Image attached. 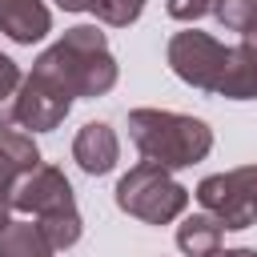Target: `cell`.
I'll use <instances>...</instances> for the list:
<instances>
[{"mask_svg": "<svg viewBox=\"0 0 257 257\" xmlns=\"http://www.w3.org/2000/svg\"><path fill=\"white\" fill-rule=\"evenodd\" d=\"M189 189L161 165L141 161L116 181V209L145 221V225H169L185 213Z\"/></svg>", "mask_w": 257, "mask_h": 257, "instance_id": "cell-3", "label": "cell"}, {"mask_svg": "<svg viewBox=\"0 0 257 257\" xmlns=\"http://www.w3.org/2000/svg\"><path fill=\"white\" fill-rule=\"evenodd\" d=\"M0 32L16 44H36L52 32V12L44 0H0Z\"/></svg>", "mask_w": 257, "mask_h": 257, "instance_id": "cell-9", "label": "cell"}, {"mask_svg": "<svg viewBox=\"0 0 257 257\" xmlns=\"http://www.w3.org/2000/svg\"><path fill=\"white\" fill-rule=\"evenodd\" d=\"M12 96H16V124L32 133H52L72 108V96L36 72H28Z\"/></svg>", "mask_w": 257, "mask_h": 257, "instance_id": "cell-7", "label": "cell"}, {"mask_svg": "<svg viewBox=\"0 0 257 257\" xmlns=\"http://www.w3.org/2000/svg\"><path fill=\"white\" fill-rule=\"evenodd\" d=\"M213 4H217V0H165V12H169L173 20H181V24H193V20L209 16Z\"/></svg>", "mask_w": 257, "mask_h": 257, "instance_id": "cell-16", "label": "cell"}, {"mask_svg": "<svg viewBox=\"0 0 257 257\" xmlns=\"http://www.w3.org/2000/svg\"><path fill=\"white\" fill-rule=\"evenodd\" d=\"M213 16L225 32H241L249 36L257 28V0H217L213 4Z\"/></svg>", "mask_w": 257, "mask_h": 257, "instance_id": "cell-14", "label": "cell"}, {"mask_svg": "<svg viewBox=\"0 0 257 257\" xmlns=\"http://www.w3.org/2000/svg\"><path fill=\"white\" fill-rule=\"evenodd\" d=\"M36 229L44 233V241L52 249H72L84 233V221L76 209H60V213H48V217H36Z\"/></svg>", "mask_w": 257, "mask_h": 257, "instance_id": "cell-13", "label": "cell"}, {"mask_svg": "<svg viewBox=\"0 0 257 257\" xmlns=\"http://www.w3.org/2000/svg\"><path fill=\"white\" fill-rule=\"evenodd\" d=\"M36 76L52 80L68 96H104L116 84V60L96 24L68 28L52 48H44L32 64Z\"/></svg>", "mask_w": 257, "mask_h": 257, "instance_id": "cell-1", "label": "cell"}, {"mask_svg": "<svg viewBox=\"0 0 257 257\" xmlns=\"http://www.w3.org/2000/svg\"><path fill=\"white\" fill-rule=\"evenodd\" d=\"M217 96H225V100H257V52L245 40L237 48H229L221 80H217Z\"/></svg>", "mask_w": 257, "mask_h": 257, "instance_id": "cell-10", "label": "cell"}, {"mask_svg": "<svg viewBox=\"0 0 257 257\" xmlns=\"http://www.w3.org/2000/svg\"><path fill=\"white\" fill-rule=\"evenodd\" d=\"M116 157H120V141H116V133L104 120H88L76 133V141H72V161L88 177H104L116 165Z\"/></svg>", "mask_w": 257, "mask_h": 257, "instance_id": "cell-8", "label": "cell"}, {"mask_svg": "<svg viewBox=\"0 0 257 257\" xmlns=\"http://www.w3.org/2000/svg\"><path fill=\"white\" fill-rule=\"evenodd\" d=\"M141 8H145V0H96L92 16L100 24H108V28H128L141 16Z\"/></svg>", "mask_w": 257, "mask_h": 257, "instance_id": "cell-15", "label": "cell"}, {"mask_svg": "<svg viewBox=\"0 0 257 257\" xmlns=\"http://www.w3.org/2000/svg\"><path fill=\"white\" fill-rule=\"evenodd\" d=\"M165 56H169V68L185 84H193L197 92H217V80H221V68H225L229 48L221 40H213L209 32L185 28V32H177L169 40Z\"/></svg>", "mask_w": 257, "mask_h": 257, "instance_id": "cell-5", "label": "cell"}, {"mask_svg": "<svg viewBox=\"0 0 257 257\" xmlns=\"http://www.w3.org/2000/svg\"><path fill=\"white\" fill-rule=\"evenodd\" d=\"M24 177V169L4 153V145H0V201H8V193H12V185Z\"/></svg>", "mask_w": 257, "mask_h": 257, "instance_id": "cell-17", "label": "cell"}, {"mask_svg": "<svg viewBox=\"0 0 257 257\" xmlns=\"http://www.w3.org/2000/svg\"><path fill=\"white\" fill-rule=\"evenodd\" d=\"M201 209L221 229H249L257 225V165H241L229 173H213L197 185Z\"/></svg>", "mask_w": 257, "mask_h": 257, "instance_id": "cell-4", "label": "cell"}, {"mask_svg": "<svg viewBox=\"0 0 257 257\" xmlns=\"http://www.w3.org/2000/svg\"><path fill=\"white\" fill-rule=\"evenodd\" d=\"M209 257H257V249H217Z\"/></svg>", "mask_w": 257, "mask_h": 257, "instance_id": "cell-20", "label": "cell"}, {"mask_svg": "<svg viewBox=\"0 0 257 257\" xmlns=\"http://www.w3.org/2000/svg\"><path fill=\"white\" fill-rule=\"evenodd\" d=\"M8 213H12V205H8V201H0V229H4V225H8V221H12V217H8Z\"/></svg>", "mask_w": 257, "mask_h": 257, "instance_id": "cell-21", "label": "cell"}, {"mask_svg": "<svg viewBox=\"0 0 257 257\" xmlns=\"http://www.w3.org/2000/svg\"><path fill=\"white\" fill-rule=\"evenodd\" d=\"M56 249L44 241L36 221H8L0 229V257H52Z\"/></svg>", "mask_w": 257, "mask_h": 257, "instance_id": "cell-12", "label": "cell"}, {"mask_svg": "<svg viewBox=\"0 0 257 257\" xmlns=\"http://www.w3.org/2000/svg\"><path fill=\"white\" fill-rule=\"evenodd\" d=\"M20 80H24V76H20V64H16L12 56H4V52H0V100H4V96H12V92L20 88Z\"/></svg>", "mask_w": 257, "mask_h": 257, "instance_id": "cell-18", "label": "cell"}, {"mask_svg": "<svg viewBox=\"0 0 257 257\" xmlns=\"http://www.w3.org/2000/svg\"><path fill=\"white\" fill-rule=\"evenodd\" d=\"M221 237H225V229H221L209 213H193V217H185V221L177 225V245H181V253H189V257H209V253H217V249H221Z\"/></svg>", "mask_w": 257, "mask_h": 257, "instance_id": "cell-11", "label": "cell"}, {"mask_svg": "<svg viewBox=\"0 0 257 257\" xmlns=\"http://www.w3.org/2000/svg\"><path fill=\"white\" fill-rule=\"evenodd\" d=\"M64 12H92L96 8V0H56Z\"/></svg>", "mask_w": 257, "mask_h": 257, "instance_id": "cell-19", "label": "cell"}, {"mask_svg": "<svg viewBox=\"0 0 257 257\" xmlns=\"http://www.w3.org/2000/svg\"><path fill=\"white\" fill-rule=\"evenodd\" d=\"M128 137L137 153L161 169H189L209 157L213 128L197 116L169 112V108H133L128 112Z\"/></svg>", "mask_w": 257, "mask_h": 257, "instance_id": "cell-2", "label": "cell"}, {"mask_svg": "<svg viewBox=\"0 0 257 257\" xmlns=\"http://www.w3.org/2000/svg\"><path fill=\"white\" fill-rule=\"evenodd\" d=\"M8 205L16 213H28V217H48V213H60V209H76V197H72V185L68 177L56 169V165H36L28 169L12 193H8Z\"/></svg>", "mask_w": 257, "mask_h": 257, "instance_id": "cell-6", "label": "cell"}]
</instances>
